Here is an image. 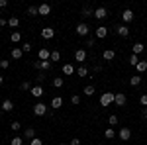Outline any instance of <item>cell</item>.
<instances>
[{"instance_id":"obj_1","label":"cell","mask_w":147,"mask_h":145,"mask_svg":"<svg viewBox=\"0 0 147 145\" xmlns=\"http://www.w3.org/2000/svg\"><path fill=\"white\" fill-rule=\"evenodd\" d=\"M114 96H116L114 92H104V94L100 96V106H102V108H106V106H110V104L114 102Z\"/></svg>"},{"instance_id":"obj_2","label":"cell","mask_w":147,"mask_h":145,"mask_svg":"<svg viewBox=\"0 0 147 145\" xmlns=\"http://www.w3.org/2000/svg\"><path fill=\"white\" fill-rule=\"evenodd\" d=\"M75 32H77V35H80V37H88V34H90V28H88V24H79V26H77V30H75Z\"/></svg>"},{"instance_id":"obj_3","label":"cell","mask_w":147,"mask_h":145,"mask_svg":"<svg viewBox=\"0 0 147 145\" xmlns=\"http://www.w3.org/2000/svg\"><path fill=\"white\" fill-rule=\"evenodd\" d=\"M86 55H88V53H86V49H82V47H80V49H77V51H75V61H77V63H80V65H84Z\"/></svg>"},{"instance_id":"obj_4","label":"cell","mask_w":147,"mask_h":145,"mask_svg":"<svg viewBox=\"0 0 147 145\" xmlns=\"http://www.w3.org/2000/svg\"><path fill=\"white\" fill-rule=\"evenodd\" d=\"M34 69L35 71H49L51 69V61H35Z\"/></svg>"},{"instance_id":"obj_5","label":"cell","mask_w":147,"mask_h":145,"mask_svg":"<svg viewBox=\"0 0 147 145\" xmlns=\"http://www.w3.org/2000/svg\"><path fill=\"white\" fill-rule=\"evenodd\" d=\"M134 18H136V16H134V12L129 10V8H125V10L122 12V22H124L125 26H127L129 22H134Z\"/></svg>"},{"instance_id":"obj_6","label":"cell","mask_w":147,"mask_h":145,"mask_svg":"<svg viewBox=\"0 0 147 145\" xmlns=\"http://www.w3.org/2000/svg\"><path fill=\"white\" fill-rule=\"evenodd\" d=\"M106 35H108V28H106V26H98V28L94 30V37H96V39H104Z\"/></svg>"},{"instance_id":"obj_7","label":"cell","mask_w":147,"mask_h":145,"mask_svg":"<svg viewBox=\"0 0 147 145\" xmlns=\"http://www.w3.org/2000/svg\"><path fill=\"white\" fill-rule=\"evenodd\" d=\"M34 114L35 116H45L47 114V106L43 104V102H37V104L34 106Z\"/></svg>"},{"instance_id":"obj_8","label":"cell","mask_w":147,"mask_h":145,"mask_svg":"<svg viewBox=\"0 0 147 145\" xmlns=\"http://www.w3.org/2000/svg\"><path fill=\"white\" fill-rule=\"evenodd\" d=\"M94 18H96V20H106V18H108V10H106V8H104V6H100V8H96V10H94Z\"/></svg>"},{"instance_id":"obj_9","label":"cell","mask_w":147,"mask_h":145,"mask_svg":"<svg viewBox=\"0 0 147 145\" xmlns=\"http://www.w3.org/2000/svg\"><path fill=\"white\" fill-rule=\"evenodd\" d=\"M37 57H39V61H49V57H51V49L41 47V49L37 51Z\"/></svg>"},{"instance_id":"obj_10","label":"cell","mask_w":147,"mask_h":145,"mask_svg":"<svg viewBox=\"0 0 147 145\" xmlns=\"http://www.w3.org/2000/svg\"><path fill=\"white\" fill-rule=\"evenodd\" d=\"M118 137H120L122 141H129V139H131V129H129V127H122L120 134H118Z\"/></svg>"},{"instance_id":"obj_11","label":"cell","mask_w":147,"mask_h":145,"mask_svg":"<svg viewBox=\"0 0 147 145\" xmlns=\"http://www.w3.org/2000/svg\"><path fill=\"white\" fill-rule=\"evenodd\" d=\"M30 94H32L34 98H41V96H43V86H41V84H35V86H32Z\"/></svg>"},{"instance_id":"obj_12","label":"cell","mask_w":147,"mask_h":145,"mask_svg":"<svg viewBox=\"0 0 147 145\" xmlns=\"http://www.w3.org/2000/svg\"><path fill=\"white\" fill-rule=\"evenodd\" d=\"M114 102H116V106H125L127 104V98H125V94H122V92H116Z\"/></svg>"},{"instance_id":"obj_13","label":"cell","mask_w":147,"mask_h":145,"mask_svg":"<svg viewBox=\"0 0 147 145\" xmlns=\"http://www.w3.org/2000/svg\"><path fill=\"white\" fill-rule=\"evenodd\" d=\"M116 34L120 35V37H127V35H129V28H127L125 24H122V26L116 28Z\"/></svg>"},{"instance_id":"obj_14","label":"cell","mask_w":147,"mask_h":145,"mask_svg":"<svg viewBox=\"0 0 147 145\" xmlns=\"http://www.w3.org/2000/svg\"><path fill=\"white\" fill-rule=\"evenodd\" d=\"M53 35H55V30L53 28H43L41 30V37L43 39H53Z\"/></svg>"},{"instance_id":"obj_15","label":"cell","mask_w":147,"mask_h":145,"mask_svg":"<svg viewBox=\"0 0 147 145\" xmlns=\"http://www.w3.org/2000/svg\"><path fill=\"white\" fill-rule=\"evenodd\" d=\"M37 10H39V16H49L51 14V6L49 4H39Z\"/></svg>"},{"instance_id":"obj_16","label":"cell","mask_w":147,"mask_h":145,"mask_svg":"<svg viewBox=\"0 0 147 145\" xmlns=\"http://www.w3.org/2000/svg\"><path fill=\"white\" fill-rule=\"evenodd\" d=\"M73 73H77V69H75V65H71V63H65V65H63V75H67V77H71Z\"/></svg>"},{"instance_id":"obj_17","label":"cell","mask_w":147,"mask_h":145,"mask_svg":"<svg viewBox=\"0 0 147 145\" xmlns=\"http://www.w3.org/2000/svg\"><path fill=\"white\" fill-rule=\"evenodd\" d=\"M61 106H63V98H61V96H53V98H51V108H53V110H59Z\"/></svg>"},{"instance_id":"obj_18","label":"cell","mask_w":147,"mask_h":145,"mask_svg":"<svg viewBox=\"0 0 147 145\" xmlns=\"http://www.w3.org/2000/svg\"><path fill=\"white\" fill-rule=\"evenodd\" d=\"M34 137H35V129H34V127H26V129H24V139L32 141Z\"/></svg>"},{"instance_id":"obj_19","label":"cell","mask_w":147,"mask_h":145,"mask_svg":"<svg viewBox=\"0 0 147 145\" xmlns=\"http://www.w3.org/2000/svg\"><path fill=\"white\" fill-rule=\"evenodd\" d=\"M143 51H145V45L143 43H139V41L134 43V47H131V53H134V55H139V53H143Z\"/></svg>"},{"instance_id":"obj_20","label":"cell","mask_w":147,"mask_h":145,"mask_svg":"<svg viewBox=\"0 0 147 145\" xmlns=\"http://www.w3.org/2000/svg\"><path fill=\"white\" fill-rule=\"evenodd\" d=\"M77 75H79L80 78L88 77V67H86V65H79V67H77Z\"/></svg>"},{"instance_id":"obj_21","label":"cell","mask_w":147,"mask_h":145,"mask_svg":"<svg viewBox=\"0 0 147 145\" xmlns=\"http://www.w3.org/2000/svg\"><path fill=\"white\" fill-rule=\"evenodd\" d=\"M141 80H143V78H141V75H131L129 84H131V86H139V84H141Z\"/></svg>"},{"instance_id":"obj_22","label":"cell","mask_w":147,"mask_h":145,"mask_svg":"<svg viewBox=\"0 0 147 145\" xmlns=\"http://www.w3.org/2000/svg\"><path fill=\"white\" fill-rule=\"evenodd\" d=\"M102 57H104V61H112L114 57H116V51H114V49H106V51L102 53Z\"/></svg>"},{"instance_id":"obj_23","label":"cell","mask_w":147,"mask_h":145,"mask_svg":"<svg viewBox=\"0 0 147 145\" xmlns=\"http://www.w3.org/2000/svg\"><path fill=\"white\" fill-rule=\"evenodd\" d=\"M49 61H51V63H57V61H61V51H57V49H51V57H49Z\"/></svg>"},{"instance_id":"obj_24","label":"cell","mask_w":147,"mask_h":145,"mask_svg":"<svg viewBox=\"0 0 147 145\" xmlns=\"http://www.w3.org/2000/svg\"><path fill=\"white\" fill-rule=\"evenodd\" d=\"M2 110H4V112H12V110H14V102L6 98V100L2 102Z\"/></svg>"},{"instance_id":"obj_25","label":"cell","mask_w":147,"mask_h":145,"mask_svg":"<svg viewBox=\"0 0 147 145\" xmlns=\"http://www.w3.org/2000/svg\"><path fill=\"white\" fill-rule=\"evenodd\" d=\"M94 92H96L94 84H86V86H84V90H82V94H84V96H92Z\"/></svg>"},{"instance_id":"obj_26","label":"cell","mask_w":147,"mask_h":145,"mask_svg":"<svg viewBox=\"0 0 147 145\" xmlns=\"http://www.w3.org/2000/svg\"><path fill=\"white\" fill-rule=\"evenodd\" d=\"M82 16H84V18H94V10H92L90 6H84V8H82Z\"/></svg>"},{"instance_id":"obj_27","label":"cell","mask_w":147,"mask_h":145,"mask_svg":"<svg viewBox=\"0 0 147 145\" xmlns=\"http://www.w3.org/2000/svg\"><path fill=\"white\" fill-rule=\"evenodd\" d=\"M136 69H137V75H141V73H145V71H147V61H139Z\"/></svg>"},{"instance_id":"obj_28","label":"cell","mask_w":147,"mask_h":145,"mask_svg":"<svg viewBox=\"0 0 147 145\" xmlns=\"http://www.w3.org/2000/svg\"><path fill=\"white\" fill-rule=\"evenodd\" d=\"M22 53H24V51L20 49V47H14L10 55H12V59H22Z\"/></svg>"},{"instance_id":"obj_29","label":"cell","mask_w":147,"mask_h":145,"mask_svg":"<svg viewBox=\"0 0 147 145\" xmlns=\"http://www.w3.org/2000/svg\"><path fill=\"white\" fill-rule=\"evenodd\" d=\"M10 41H12V43H18V41H22V34H20V32H12Z\"/></svg>"},{"instance_id":"obj_30","label":"cell","mask_w":147,"mask_h":145,"mask_svg":"<svg viewBox=\"0 0 147 145\" xmlns=\"http://www.w3.org/2000/svg\"><path fill=\"white\" fill-rule=\"evenodd\" d=\"M104 137H106V139H114V137H116V129H114V127H108V129L104 132Z\"/></svg>"},{"instance_id":"obj_31","label":"cell","mask_w":147,"mask_h":145,"mask_svg":"<svg viewBox=\"0 0 147 145\" xmlns=\"http://www.w3.org/2000/svg\"><path fill=\"white\" fill-rule=\"evenodd\" d=\"M8 26H10V28H18V26H20V18H16V16L10 18V20H8Z\"/></svg>"},{"instance_id":"obj_32","label":"cell","mask_w":147,"mask_h":145,"mask_svg":"<svg viewBox=\"0 0 147 145\" xmlns=\"http://www.w3.org/2000/svg\"><path fill=\"white\" fill-rule=\"evenodd\" d=\"M63 84H65V80H63V78H59V77L53 78V86H55V88H61Z\"/></svg>"},{"instance_id":"obj_33","label":"cell","mask_w":147,"mask_h":145,"mask_svg":"<svg viewBox=\"0 0 147 145\" xmlns=\"http://www.w3.org/2000/svg\"><path fill=\"white\" fill-rule=\"evenodd\" d=\"M22 141H24L22 137H20V135H16V137H12V139H10V145H22Z\"/></svg>"},{"instance_id":"obj_34","label":"cell","mask_w":147,"mask_h":145,"mask_svg":"<svg viewBox=\"0 0 147 145\" xmlns=\"http://www.w3.org/2000/svg\"><path fill=\"white\" fill-rule=\"evenodd\" d=\"M28 14H30V16H39V10H37V6H30V8H28Z\"/></svg>"},{"instance_id":"obj_35","label":"cell","mask_w":147,"mask_h":145,"mask_svg":"<svg viewBox=\"0 0 147 145\" xmlns=\"http://www.w3.org/2000/svg\"><path fill=\"white\" fill-rule=\"evenodd\" d=\"M10 127H12V132H20V129H22V123L20 122H12Z\"/></svg>"},{"instance_id":"obj_36","label":"cell","mask_w":147,"mask_h":145,"mask_svg":"<svg viewBox=\"0 0 147 145\" xmlns=\"http://www.w3.org/2000/svg\"><path fill=\"white\" fill-rule=\"evenodd\" d=\"M32 49H34V45H32V43H28V41H26V43L22 45V51H24V53H30Z\"/></svg>"},{"instance_id":"obj_37","label":"cell","mask_w":147,"mask_h":145,"mask_svg":"<svg viewBox=\"0 0 147 145\" xmlns=\"http://www.w3.org/2000/svg\"><path fill=\"white\" fill-rule=\"evenodd\" d=\"M20 88H22V90H28V92H30V90H32V82H30V80H24Z\"/></svg>"},{"instance_id":"obj_38","label":"cell","mask_w":147,"mask_h":145,"mask_svg":"<svg viewBox=\"0 0 147 145\" xmlns=\"http://www.w3.org/2000/svg\"><path fill=\"white\" fill-rule=\"evenodd\" d=\"M129 63H131L134 67H137V63H139V55H134V53H131V57H129Z\"/></svg>"},{"instance_id":"obj_39","label":"cell","mask_w":147,"mask_h":145,"mask_svg":"<svg viewBox=\"0 0 147 145\" xmlns=\"http://www.w3.org/2000/svg\"><path fill=\"white\" fill-rule=\"evenodd\" d=\"M108 123H110V125H116V123H118V116H116V114H112V116L108 118Z\"/></svg>"},{"instance_id":"obj_40","label":"cell","mask_w":147,"mask_h":145,"mask_svg":"<svg viewBox=\"0 0 147 145\" xmlns=\"http://www.w3.org/2000/svg\"><path fill=\"white\" fill-rule=\"evenodd\" d=\"M139 104H141L143 108H147V94H141V96H139Z\"/></svg>"},{"instance_id":"obj_41","label":"cell","mask_w":147,"mask_h":145,"mask_svg":"<svg viewBox=\"0 0 147 145\" xmlns=\"http://www.w3.org/2000/svg\"><path fill=\"white\" fill-rule=\"evenodd\" d=\"M96 43V37H86V47H94Z\"/></svg>"},{"instance_id":"obj_42","label":"cell","mask_w":147,"mask_h":145,"mask_svg":"<svg viewBox=\"0 0 147 145\" xmlns=\"http://www.w3.org/2000/svg\"><path fill=\"white\" fill-rule=\"evenodd\" d=\"M71 102H73L75 106H77V104H80V96H79V94H73V96H71Z\"/></svg>"},{"instance_id":"obj_43","label":"cell","mask_w":147,"mask_h":145,"mask_svg":"<svg viewBox=\"0 0 147 145\" xmlns=\"http://www.w3.org/2000/svg\"><path fill=\"white\" fill-rule=\"evenodd\" d=\"M10 67V61H8V59H2V61H0V69H8Z\"/></svg>"},{"instance_id":"obj_44","label":"cell","mask_w":147,"mask_h":145,"mask_svg":"<svg viewBox=\"0 0 147 145\" xmlns=\"http://www.w3.org/2000/svg\"><path fill=\"white\" fill-rule=\"evenodd\" d=\"M30 145H43V141H41L39 137H34V139L30 141Z\"/></svg>"},{"instance_id":"obj_45","label":"cell","mask_w":147,"mask_h":145,"mask_svg":"<svg viewBox=\"0 0 147 145\" xmlns=\"http://www.w3.org/2000/svg\"><path fill=\"white\" fill-rule=\"evenodd\" d=\"M90 71H92V73H100V71H102V65H92Z\"/></svg>"},{"instance_id":"obj_46","label":"cell","mask_w":147,"mask_h":145,"mask_svg":"<svg viewBox=\"0 0 147 145\" xmlns=\"http://www.w3.org/2000/svg\"><path fill=\"white\" fill-rule=\"evenodd\" d=\"M69 145H80V139L79 137H73V139L69 141Z\"/></svg>"},{"instance_id":"obj_47","label":"cell","mask_w":147,"mask_h":145,"mask_svg":"<svg viewBox=\"0 0 147 145\" xmlns=\"http://www.w3.org/2000/svg\"><path fill=\"white\" fill-rule=\"evenodd\" d=\"M43 80H45V75H43V73H39V75H37V84H41Z\"/></svg>"},{"instance_id":"obj_48","label":"cell","mask_w":147,"mask_h":145,"mask_svg":"<svg viewBox=\"0 0 147 145\" xmlns=\"http://www.w3.org/2000/svg\"><path fill=\"white\" fill-rule=\"evenodd\" d=\"M8 6V0H0V8H6Z\"/></svg>"},{"instance_id":"obj_49","label":"cell","mask_w":147,"mask_h":145,"mask_svg":"<svg viewBox=\"0 0 147 145\" xmlns=\"http://www.w3.org/2000/svg\"><path fill=\"white\" fill-rule=\"evenodd\" d=\"M141 118H143V120H147V108H143V110H141Z\"/></svg>"},{"instance_id":"obj_50","label":"cell","mask_w":147,"mask_h":145,"mask_svg":"<svg viewBox=\"0 0 147 145\" xmlns=\"http://www.w3.org/2000/svg\"><path fill=\"white\" fill-rule=\"evenodd\" d=\"M6 24H8V22H6V20H4V18H0V28H4V26H6Z\"/></svg>"},{"instance_id":"obj_51","label":"cell","mask_w":147,"mask_h":145,"mask_svg":"<svg viewBox=\"0 0 147 145\" xmlns=\"http://www.w3.org/2000/svg\"><path fill=\"white\" fill-rule=\"evenodd\" d=\"M2 82H4V77H2V75H0V84H2Z\"/></svg>"},{"instance_id":"obj_52","label":"cell","mask_w":147,"mask_h":145,"mask_svg":"<svg viewBox=\"0 0 147 145\" xmlns=\"http://www.w3.org/2000/svg\"><path fill=\"white\" fill-rule=\"evenodd\" d=\"M59 145H67V143H59Z\"/></svg>"}]
</instances>
